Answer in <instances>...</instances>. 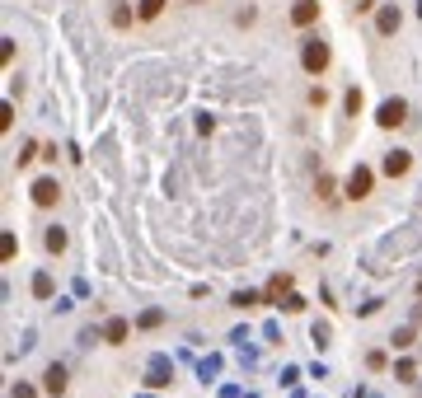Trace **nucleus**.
I'll return each instance as SVG.
<instances>
[{
  "mask_svg": "<svg viewBox=\"0 0 422 398\" xmlns=\"http://www.w3.org/2000/svg\"><path fill=\"white\" fill-rule=\"evenodd\" d=\"M104 338L108 342H122V338H127V318H113V323L104 328Z\"/></svg>",
  "mask_w": 422,
  "mask_h": 398,
  "instance_id": "nucleus-8",
  "label": "nucleus"
},
{
  "mask_svg": "<svg viewBox=\"0 0 422 398\" xmlns=\"http://www.w3.org/2000/svg\"><path fill=\"white\" fill-rule=\"evenodd\" d=\"M408 164H413V159H408V150H390V155H385V164H380V169H385L390 178H403V174H408Z\"/></svg>",
  "mask_w": 422,
  "mask_h": 398,
  "instance_id": "nucleus-5",
  "label": "nucleus"
},
{
  "mask_svg": "<svg viewBox=\"0 0 422 398\" xmlns=\"http://www.w3.org/2000/svg\"><path fill=\"white\" fill-rule=\"evenodd\" d=\"M324 66H329V47H324L319 38H315V43H305V71H315V75H319Z\"/></svg>",
  "mask_w": 422,
  "mask_h": 398,
  "instance_id": "nucleus-4",
  "label": "nucleus"
},
{
  "mask_svg": "<svg viewBox=\"0 0 422 398\" xmlns=\"http://www.w3.org/2000/svg\"><path fill=\"white\" fill-rule=\"evenodd\" d=\"M403 113H408V104H403V99H390V104H380V117H375V122H380V127H399Z\"/></svg>",
  "mask_w": 422,
  "mask_h": 398,
  "instance_id": "nucleus-3",
  "label": "nucleus"
},
{
  "mask_svg": "<svg viewBox=\"0 0 422 398\" xmlns=\"http://www.w3.org/2000/svg\"><path fill=\"white\" fill-rule=\"evenodd\" d=\"M56 197H61L56 178H38V183H33V202H38V207H56Z\"/></svg>",
  "mask_w": 422,
  "mask_h": 398,
  "instance_id": "nucleus-2",
  "label": "nucleus"
},
{
  "mask_svg": "<svg viewBox=\"0 0 422 398\" xmlns=\"http://www.w3.org/2000/svg\"><path fill=\"white\" fill-rule=\"evenodd\" d=\"M347 113H352V117L362 113V89H352V94H347Z\"/></svg>",
  "mask_w": 422,
  "mask_h": 398,
  "instance_id": "nucleus-14",
  "label": "nucleus"
},
{
  "mask_svg": "<svg viewBox=\"0 0 422 398\" xmlns=\"http://www.w3.org/2000/svg\"><path fill=\"white\" fill-rule=\"evenodd\" d=\"M43 389H47V394H66V371H61V366H47V375H43Z\"/></svg>",
  "mask_w": 422,
  "mask_h": 398,
  "instance_id": "nucleus-7",
  "label": "nucleus"
},
{
  "mask_svg": "<svg viewBox=\"0 0 422 398\" xmlns=\"http://www.w3.org/2000/svg\"><path fill=\"white\" fill-rule=\"evenodd\" d=\"M315 14H319V0H296V10H291V19L305 28V24H315Z\"/></svg>",
  "mask_w": 422,
  "mask_h": 398,
  "instance_id": "nucleus-6",
  "label": "nucleus"
},
{
  "mask_svg": "<svg viewBox=\"0 0 422 398\" xmlns=\"http://www.w3.org/2000/svg\"><path fill=\"white\" fill-rule=\"evenodd\" d=\"M282 291H291V277H277V281L267 286V295H272V300H282Z\"/></svg>",
  "mask_w": 422,
  "mask_h": 398,
  "instance_id": "nucleus-13",
  "label": "nucleus"
},
{
  "mask_svg": "<svg viewBox=\"0 0 422 398\" xmlns=\"http://www.w3.org/2000/svg\"><path fill=\"white\" fill-rule=\"evenodd\" d=\"M315 192H319V197H324V202H329V197H333V178H329V174H319V183H315Z\"/></svg>",
  "mask_w": 422,
  "mask_h": 398,
  "instance_id": "nucleus-12",
  "label": "nucleus"
},
{
  "mask_svg": "<svg viewBox=\"0 0 422 398\" xmlns=\"http://www.w3.org/2000/svg\"><path fill=\"white\" fill-rule=\"evenodd\" d=\"M159 10H164V0H141V19H155Z\"/></svg>",
  "mask_w": 422,
  "mask_h": 398,
  "instance_id": "nucleus-11",
  "label": "nucleus"
},
{
  "mask_svg": "<svg viewBox=\"0 0 422 398\" xmlns=\"http://www.w3.org/2000/svg\"><path fill=\"white\" fill-rule=\"evenodd\" d=\"M366 192H370V169H366V164H357V169H352V178H347V197H352V202H362Z\"/></svg>",
  "mask_w": 422,
  "mask_h": 398,
  "instance_id": "nucleus-1",
  "label": "nucleus"
},
{
  "mask_svg": "<svg viewBox=\"0 0 422 398\" xmlns=\"http://www.w3.org/2000/svg\"><path fill=\"white\" fill-rule=\"evenodd\" d=\"M47 248H52V253H61V248H66V230H47Z\"/></svg>",
  "mask_w": 422,
  "mask_h": 398,
  "instance_id": "nucleus-9",
  "label": "nucleus"
},
{
  "mask_svg": "<svg viewBox=\"0 0 422 398\" xmlns=\"http://www.w3.org/2000/svg\"><path fill=\"white\" fill-rule=\"evenodd\" d=\"M399 28V10H385V14H380V33H395Z\"/></svg>",
  "mask_w": 422,
  "mask_h": 398,
  "instance_id": "nucleus-10",
  "label": "nucleus"
}]
</instances>
